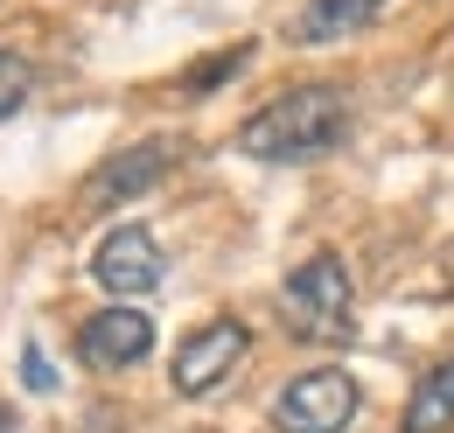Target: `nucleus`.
I'll use <instances>...</instances> for the list:
<instances>
[{
    "mask_svg": "<svg viewBox=\"0 0 454 433\" xmlns=\"http://www.w3.org/2000/svg\"><path fill=\"white\" fill-rule=\"evenodd\" d=\"M182 147H189L182 133H147V140L106 154V161L77 182V203H84V210H126L133 196H147L154 182H168L175 161H182Z\"/></svg>",
    "mask_w": 454,
    "mask_h": 433,
    "instance_id": "7ed1b4c3",
    "label": "nucleus"
},
{
    "mask_svg": "<svg viewBox=\"0 0 454 433\" xmlns=\"http://www.w3.org/2000/svg\"><path fill=\"white\" fill-rule=\"evenodd\" d=\"M28 91H35V70H28V56L0 50V119H14V112L28 106Z\"/></svg>",
    "mask_w": 454,
    "mask_h": 433,
    "instance_id": "9d476101",
    "label": "nucleus"
},
{
    "mask_svg": "<svg viewBox=\"0 0 454 433\" xmlns=\"http://www.w3.org/2000/svg\"><path fill=\"white\" fill-rule=\"evenodd\" d=\"M448 427H454V357L412 384V398L398 413V433H448Z\"/></svg>",
    "mask_w": 454,
    "mask_h": 433,
    "instance_id": "1a4fd4ad",
    "label": "nucleus"
},
{
    "mask_svg": "<svg viewBox=\"0 0 454 433\" xmlns=\"http://www.w3.org/2000/svg\"><path fill=\"white\" fill-rule=\"evenodd\" d=\"M448 272H454V245H448Z\"/></svg>",
    "mask_w": 454,
    "mask_h": 433,
    "instance_id": "4468645a",
    "label": "nucleus"
},
{
    "mask_svg": "<svg viewBox=\"0 0 454 433\" xmlns=\"http://www.w3.org/2000/svg\"><path fill=\"white\" fill-rule=\"evenodd\" d=\"M91 279H98V294H113V301H147V294L168 279V252H161V238H154L147 224H113V231L91 245Z\"/></svg>",
    "mask_w": 454,
    "mask_h": 433,
    "instance_id": "39448f33",
    "label": "nucleus"
},
{
    "mask_svg": "<svg viewBox=\"0 0 454 433\" xmlns=\"http://www.w3.org/2000/svg\"><path fill=\"white\" fill-rule=\"evenodd\" d=\"M342 133H349V98L336 84H294V91H280L273 106H259L238 126V154L266 168H294V161H315V154L342 147Z\"/></svg>",
    "mask_w": 454,
    "mask_h": 433,
    "instance_id": "f257e3e1",
    "label": "nucleus"
},
{
    "mask_svg": "<svg viewBox=\"0 0 454 433\" xmlns=\"http://www.w3.org/2000/svg\"><path fill=\"white\" fill-rule=\"evenodd\" d=\"M21 378H28V391H43V398L57 391V371H50V357H43V342H28V350H21Z\"/></svg>",
    "mask_w": 454,
    "mask_h": 433,
    "instance_id": "f8f14e48",
    "label": "nucleus"
},
{
    "mask_svg": "<svg viewBox=\"0 0 454 433\" xmlns=\"http://www.w3.org/2000/svg\"><path fill=\"white\" fill-rule=\"evenodd\" d=\"M356 405H364L356 378L336 371V364H322V371H301V378L280 384V398H273V433H342L356 420Z\"/></svg>",
    "mask_w": 454,
    "mask_h": 433,
    "instance_id": "20e7f679",
    "label": "nucleus"
},
{
    "mask_svg": "<svg viewBox=\"0 0 454 433\" xmlns=\"http://www.w3.org/2000/svg\"><path fill=\"white\" fill-rule=\"evenodd\" d=\"M280 308L294 335H308V342H349L356 335V287H349V266H342L336 252H308L301 266L286 272L280 287Z\"/></svg>",
    "mask_w": 454,
    "mask_h": 433,
    "instance_id": "f03ea898",
    "label": "nucleus"
},
{
    "mask_svg": "<svg viewBox=\"0 0 454 433\" xmlns=\"http://www.w3.org/2000/svg\"><path fill=\"white\" fill-rule=\"evenodd\" d=\"M0 433H21V420H14V413H7V405H0Z\"/></svg>",
    "mask_w": 454,
    "mask_h": 433,
    "instance_id": "ddd939ff",
    "label": "nucleus"
},
{
    "mask_svg": "<svg viewBox=\"0 0 454 433\" xmlns=\"http://www.w3.org/2000/svg\"><path fill=\"white\" fill-rule=\"evenodd\" d=\"M245 357H252V328L238 322V315H217V322L182 335V350H175V364H168V384L182 398H210Z\"/></svg>",
    "mask_w": 454,
    "mask_h": 433,
    "instance_id": "423d86ee",
    "label": "nucleus"
},
{
    "mask_svg": "<svg viewBox=\"0 0 454 433\" xmlns=\"http://www.w3.org/2000/svg\"><path fill=\"white\" fill-rule=\"evenodd\" d=\"M245 63H252V43H238V50H224L217 63H196V70H189V91H217V84L231 77V70H245Z\"/></svg>",
    "mask_w": 454,
    "mask_h": 433,
    "instance_id": "9b49d317",
    "label": "nucleus"
},
{
    "mask_svg": "<svg viewBox=\"0 0 454 433\" xmlns=\"http://www.w3.org/2000/svg\"><path fill=\"white\" fill-rule=\"evenodd\" d=\"M147 350H154V322L133 301H113L77 322V357L91 371H133V364H147Z\"/></svg>",
    "mask_w": 454,
    "mask_h": 433,
    "instance_id": "0eeeda50",
    "label": "nucleus"
},
{
    "mask_svg": "<svg viewBox=\"0 0 454 433\" xmlns=\"http://www.w3.org/2000/svg\"><path fill=\"white\" fill-rule=\"evenodd\" d=\"M385 7H392V0H308V7L286 21V35H294L301 50H322V43H342V35L371 28Z\"/></svg>",
    "mask_w": 454,
    "mask_h": 433,
    "instance_id": "6e6552de",
    "label": "nucleus"
}]
</instances>
